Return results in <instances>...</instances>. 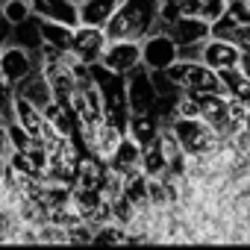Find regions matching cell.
<instances>
[{"label":"cell","instance_id":"obj_7","mask_svg":"<svg viewBox=\"0 0 250 250\" xmlns=\"http://www.w3.org/2000/svg\"><path fill=\"white\" fill-rule=\"evenodd\" d=\"M124 83H127V106H130V115L136 112H150L153 103H156V85H153V77L145 65L133 68L127 77H124Z\"/></svg>","mask_w":250,"mask_h":250},{"label":"cell","instance_id":"obj_2","mask_svg":"<svg viewBox=\"0 0 250 250\" xmlns=\"http://www.w3.org/2000/svg\"><path fill=\"white\" fill-rule=\"evenodd\" d=\"M168 130L177 136L183 153H191V156H203V159H206V156L215 153V147L221 145L218 133L209 127L203 118H174V121L168 124Z\"/></svg>","mask_w":250,"mask_h":250},{"label":"cell","instance_id":"obj_16","mask_svg":"<svg viewBox=\"0 0 250 250\" xmlns=\"http://www.w3.org/2000/svg\"><path fill=\"white\" fill-rule=\"evenodd\" d=\"M218 83H221V91H224L227 97H235V100H241V103L250 106V77H247L238 65L218 71Z\"/></svg>","mask_w":250,"mask_h":250},{"label":"cell","instance_id":"obj_22","mask_svg":"<svg viewBox=\"0 0 250 250\" xmlns=\"http://www.w3.org/2000/svg\"><path fill=\"white\" fill-rule=\"evenodd\" d=\"M94 229V238H91V244H130V235H127V229H124L118 221H103V224H97V227H91Z\"/></svg>","mask_w":250,"mask_h":250},{"label":"cell","instance_id":"obj_25","mask_svg":"<svg viewBox=\"0 0 250 250\" xmlns=\"http://www.w3.org/2000/svg\"><path fill=\"white\" fill-rule=\"evenodd\" d=\"M18 227H21V218H18L15 206L0 203V244H12V235Z\"/></svg>","mask_w":250,"mask_h":250},{"label":"cell","instance_id":"obj_28","mask_svg":"<svg viewBox=\"0 0 250 250\" xmlns=\"http://www.w3.org/2000/svg\"><path fill=\"white\" fill-rule=\"evenodd\" d=\"M9 153H12V147H9V136H6V121H0V162H6Z\"/></svg>","mask_w":250,"mask_h":250},{"label":"cell","instance_id":"obj_12","mask_svg":"<svg viewBox=\"0 0 250 250\" xmlns=\"http://www.w3.org/2000/svg\"><path fill=\"white\" fill-rule=\"evenodd\" d=\"M106 168H109L106 159L94 156L91 150H83L71 186H74V188H100V183H103V177H106Z\"/></svg>","mask_w":250,"mask_h":250},{"label":"cell","instance_id":"obj_20","mask_svg":"<svg viewBox=\"0 0 250 250\" xmlns=\"http://www.w3.org/2000/svg\"><path fill=\"white\" fill-rule=\"evenodd\" d=\"M39 27H42V39H44L47 47H53V50H59V53H68V50H71V39H74V27H71V24L39 18Z\"/></svg>","mask_w":250,"mask_h":250},{"label":"cell","instance_id":"obj_13","mask_svg":"<svg viewBox=\"0 0 250 250\" xmlns=\"http://www.w3.org/2000/svg\"><path fill=\"white\" fill-rule=\"evenodd\" d=\"M30 9H33V15L47 18V21H62L71 27L80 24L77 0H30Z\"/></svg>","mask_w":250,"mask_h":250},{"label":"cell","instance_id":"obj_1","mask_svg":"<svg viewBox=\"0 0 250 250\" xmlns=\"http://www.w3.org/2000/svg\"><path fill=\"white\" fill-rule=\"evenodd\" d=\"M156 30H159L156 0H121L103 27L106 39H133V42H142L147 33H156Z\"/></svg>","mask_w":250,"mask_h":250},{"label":"cell","instance_id":"obj_23","mask_svg":"<svg viewBox=\"0 0 250 250\" xmlns=\"http://www.w3.org/2000/svg\"><path fill=\"white\" fill-rule=\"evenodd\" d=\"M139 168H142V174L150 177V180L168 174V162H165V156L159 153L156 145H147V147H145V153H142V165H139Z\"/></svg>","mask_w":250,"mask_h":250},{"label":"cell","instance_id":"obj_3","mask_svg":"<svg viewBox=\"0 0 250 250\" xmlns=\"http://www.w3.org/2000/svg\"><path fill=\"white\" fill-rule=\"evenodd\" d=\"M165 74L171 77V83L180 91L188 94H203V91H221L218 83V71H212L206 62L200 59H177L165 68Z\"/></svg>","mask_w":250,"mask_h":250},{"label":"cell","instance_id":"obj_26","mask_svg":"<svg viewBox=\"0 0 250 250\" xmlns=\"http://www.w3.org/2000/svg\"><path fill=\"white\" fill-rule=\"evenodd\" d=\"M6 136H9V147L12 150H27L36 139H30V133L21 127L15 118H6Z\"/></svg>","mask_w":250,"mask_h":250},{"label":"cell","instance_id":"obj_5","mask_svg":"<svg viewBox=\"0 0 250 250\" xmlns=\"http://www.w3.org/2000/svg\"><path fill=\"white\" fill-rule=\"evenodd\" d=\"M36 68H39V56L30 53L27 47H21V44H15V42L6 39L3 50H0V80H6V83L15 88V85H18L24 77H30Z\"/></svg>","mask_w":250,"mask_h":250},{"label":"cell","instance_id":"obj_10","mask_svg":"<svg viewBox=\"0 0 250 250\" xmlns=\"http://www.w3.org/2000/svg\"><path fill=\"white\" fill-rule=\"evenodd\" d=\"M238 56H241V50L232 42H224V39H215V36H209L203 42V47H200V62H206L212 71L235 68L238 65Z\"/></svg>","mask_w":250,"mask_h":250},{"label":"cell","instance_id":"obj_9","mask_svg":"<svg viewBox=\"0 0 250 250\" xmlns=\"http://www.w3.org/2000/svg\"><path fill=\"white\" fill-rule=\"evenodd\" d=\"M106 33L100 27H91V24H77L74 27V39H71V53L80 56L83 62H97L103 47H106Z\"/></svg>","mask_w":250,"mask_h":250},{"label":"cell","instance_id":"obj_17","mask_svg":"<svg viewBox=\"0 0 250 250\" xmlns=\"http://www.w3.org/2000/svg\"><path fill=\"white\" fill-rule=\"evenodd\" d=\"M118 3H121V0H80V3H77L80 24H91V27H100L103 30Z\"/></svg>","mask_w":250,"mask_h":250},{"label":"cell","instance_id":"obj_8","mask_svg":"<svg viewBox=\"0 0 250 250\" xmlns=\"http://www.w3.org/2000/svg\"><path fill=\"white\" fill-rule=\"evenodd\" d=\"M180 59V47L162 33V30H156V33H147L145 39H142V65L147 68V71H165L171 62H177Z\"/></svg>","mask_w":250,"mask_h":250},{"label":"cell","instance_id":"obj_24","mask_svg":"<svg viewBox=\"0 0 250 250\" xmlns=\"http://www.w3.org/2000/svg\"><path fill=\"white\" fill-rule=\"evenodd\" d=\"M33 15L30 0H0V18H3L6 27H15L21 21H27Z\"/></svg>","mask_w":250,"mask_h":250},{"label":"cell","instance_id":"obj_11","mask_svg":"<svg viewBox=\"0 0 250 250\" xmlns=\"http://www.w3.org/2000/svg\"><path fill=\"white\" fill-rule=\"evenodd\" d=\"M12 118L30 133V139H36V142L44 139V112L18 91L12 94Z\"/></svg>","mask_w":250,"mask_h":250},{"label":"cell","instance_id":"obj_21","mask_svg":"<svg viewBox=\"0 0 250 250\" xmlns=\"http://www.w3.org/2000/svg\"><path fill=\"white\" fill-rule=\"evenodd\" d=\"M42 112H44V121H47V127H50L53 133H59V136H74V133H77V118H74V112H71L68 106L50 100Z\"/></svg>","mask_w":250,"mask_h":250},{"label":"cell","instance_id":"obj_19","mask_svg":"<svg viewBox=\"0 0 250 250\" xmlns=\"http://www.w3.org/2000/svg\"><path fill=\"white\" fill-rule=\"evenodd\" d=\"M159 121L150 115V112H136V115H130L127 118V136H133L142 147H147V145H153L156 142V136H159Z\"/></svg>","mask_w":250,"mask_h":250},{"label":"cell","instance_id":"obj_15","mask_svg":"<svg viewBox=\"0 0 250 250\" xmlns=\"http://www.w3.org/2000/svg\"><path fill=\"white\" fill-rule=\"evenodd\" d=\"M15 91L18 94H24L30 103H36L39 109H44L50 100H53V94H50V85H47V77H44V71H42V65L30 74V77H24L18 85H15Z\"/></svg>","mask_w":250,"mask_h":250},{"label":"cell","instance_id":"obj_31","mask_svg":"<svg viewBox=\"0 0 250 250\" xmlns=\"http://www.w3.org/2000/svg\"><path fill=\"white\" fill-rule=\"evenodd\" d=\"M0 24H3V18H0Z\"/></svg>","mask_w":250,"mask_h":250},{"label":"cell","instance_id":"obj_27","mask_svg":"<svg viewBox=\"0 0 250 250\" xmlns=\"http://www.w3.org/2000/svg\"><path fill=\"white\" fill-rule=\"evenodd\" d=\"M12 94H15V88L6 80H0V121L12 118Z\"/></svg>","mask_w":250,"mask_h":250},{"label":"cell","instance_id":"obj_30","mask_svg":"<svg viewBox=\"0 0 250 250\" xmlns=\"http://www.w3.org/2000/svg\"><path fill=\"white\" fill-rule=\"evenodd\" d=\"M6 39H9V27H6V24H0V50H3Z\"/></svg>","mask_w":250,"mask_h":250},{"label":"cell","instance_id":"obj_29","mask_svg":"<svg viewBox=\"0 0 250 250\" xmlns=\"http://www.w3.org/2000/svg\"><path fill=\"white\" fill-rule=\"evenodd\" d=\"M238 68L250 77V47H247V50H241V56H238Z\"/></svg>","mask_w":250,"mask_h":250},{"label":"cell","instance_id":"obj_4","mask_svg":"<svg viewBox=\"0 0 250 250\" xmlns=\"http://www.w3.org/2000/svg\"><path fill=\"white\" fill-rule=\"evenodd\" d=\"M159 30L177 47H200L212 36V24L209 21H200V18H191V15H180V18H171V21H162L159 18Z\"/></svg>","mask_w":250,"mask_h":250},{"label":"cell","instance_id":"obj_18","mask_svg":"<svg viewBox=\"0 0 250 250\" xmlns=\"http://www.w3.org/2000/svg\"><path fill=\"white\" fill-rule=\"evenodd\" d=\"M9 42L21 44V47H27L30 53L39 56V50H42V44H44V39H42V27H39V15H30L27 21L9 27Z\"/></svg>","mask_w":250,"mask_h":250},{"label":"cell","instance_id":"obj_6","mask_svg":"<svg viewBox=\"0 0 250 250\" xmlns=\"http://www.w3.org/2000/svg\"><path fill=\"white\" fill-rule=\"evenodd\" d=\"M97 62L103 68L115 71V74L127 77L133 68L142 65V42H133V39H109Z\"/></svg>","mask_w":250,"mask_h":250},{"label":"cell","instance_id":"obj_14","mask_svg":"<svg viewBox=\"0 0 250 250\" xmlns=\"http://www.w3.org/2000/svg\"><path fill=\"white\" fill-rule=\"evenodd\" d=\"M142 153H145V147H142L133 136L124 133L121 145H118V147H115V153L106 159V165H109V168H115L118 174H130V171H136V168L142 165Z\"/></svg>","mask_w":250,"mask_h":250}]
</instances>
